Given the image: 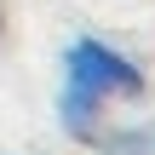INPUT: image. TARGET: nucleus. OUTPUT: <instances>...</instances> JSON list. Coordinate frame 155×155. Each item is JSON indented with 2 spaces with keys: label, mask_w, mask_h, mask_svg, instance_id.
I'll list each match as a JSON object with an SVG mask.
<instances>
[{
  "label": "nucleus",
  "mask_w": 155,
  "mask_h": 155,
  "mask_svg": "<svg viewBox=\"0 0 155 155\" xmlns=\"http://www.w3.org/2000/svg\"><path fill=\"white\" fill-rule=\"evenodd\" d=\"M63 86H81V92H92L104 104H138L144 98V69L121 46L98 40V35H81L63 52Z\"/></svg>",
  "instance_id": "obj_1"
},
{
  "label": "nucleus",
  "mask_w": 155,
  "mask_h": 155,
  "mask_svg": "<svg viewBox=\"0 0 155 155\" xmlns=\"http://www.w3.org/2000/svg\"><path fill=\"white\" fill-rule=\"evenodd\" d=\"M92 144H98V155H155V121H121V127L104 121V132Z\"/></svg>",
  "instance_id": "obj_3"
},
{
  "label": "nucleus",
  "mask_w": 155,
  "mask_h": 155,
  "mask_svg": "<svg viewBox=\"0 0 155 155\" xmlns=\"http://www.w3.org/2000/svg\"><path fill=\"white\" fill-rule=\"evenodd\" d=\"M104 98H92V92H81V86H63L58 92V127L75 138V144H92L98 132H104Z\"/></svg>",
  "instance_id": "obj_2"
}]
</instances>
